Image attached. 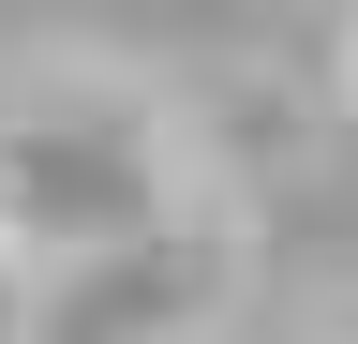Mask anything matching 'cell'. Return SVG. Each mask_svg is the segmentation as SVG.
<instances>
[{"mask_svg": "<svg viewBox=\"0 0 358 344\" xmlns=\"http://www.w3.org/2000/svg\"><path fill=\"white\" fill-rule=\"evenodd\" d=\"M179 225V165L150 105H30L0 120V254L15 270H75V254H134Z\"/></svg>", "mask_w": 358, "mask_h": 344, "instance_id": "obj_1", "label": "cell"}, {"mask_svg": "<svg viewBox=\"0 0 358 344\" xmlns=\"http://www.w3.org/2000/svg\"><path fill=\"white\" fill-rule=\"evenodd\" d=\"M224 240L209 225H164L134 254H75V270H30V344H194L224 315Z\"/></svg>", "mask_w": 358, "mask_h": 344, "instance_id": "obj_2", "label": "cell"}, {"mask_svg": "<svg viewBox=\"0 0 358 344\" xmlns=\"http://www.w3.org/2000/svg\"><path fill=\"white\" fill-rule=\"evenodd\" d=\"M0 344H30V270L0 254Z\"/></svg>", "mask_w": 358, "mask_h": 344, "instance_id": "obj_3", "label": "cell"}]
</instances>
